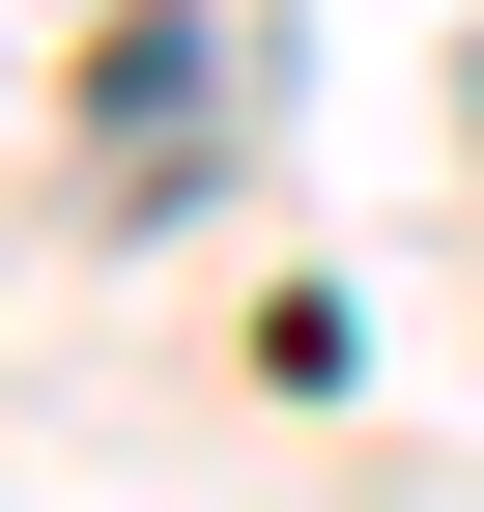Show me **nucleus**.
I'll use <instances>...</instances> for the list:
<instances>
[{
  "mask_svg": "<svg viewBox=\"0 0 484 512\" xmlns=\"http://www.w3.org/2000/svg\"><path fill=\"white\" fill-rule=\"evenodd\" d=\"M86 86H114V171H200V86H228V57H200V29H114Z\"/></svg>",
  "mask_w": 484,
  "mask_h": 512,
  "instance_id": "nucleus-1",
  "label": "nucleus"
},
{
  "mask_svg": "<svg viewBox=\"0 0 484 512\" xmlns=\"http://www.w3.org/2000/svg\"><path fill=\"white\" fill-rule=\"evenodd\" d=\"M456 114H484V57H456Z\"/></svg>",
  "mask_w": 484,
  "mask_h": 512,
  "instance_id": "nucleus-2",
  "label": "nucleus"
}]
</instances>
